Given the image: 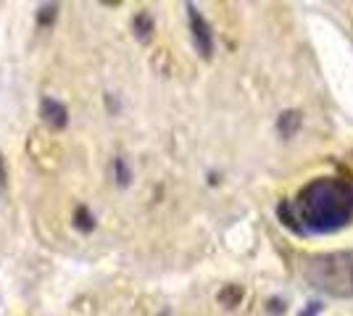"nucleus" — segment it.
I'll list each match as a JSON object with an SVG mask.
<instances>
[{"label":"nucleus","instance_id":"1","mask_svg":"<svg viewBox=\"0 0 353 316\" xmlns=\"http://www.w3.org/2000/svg\"><path fill=\"white\" fill-rule=\"evenodd\" d=\"M293 203L295 235H332L353 219V180L322 177L301 190Z\"/></svg>","mask_w":353,"mask_h":316},{"label":"nucleus","instance_id":"2","mask_svg":"<svg viewBox=\"0 0 353 316\" xmlns=\"http://www.w3.org/2000/svg\"><path fill=\"white\" fill-rule=\"evenodd\" d=\"M303 274L311 287L335 298L353 295V256L351 253H330V256L309 258L303 264Z\"/></svg>","mask_w":353,"mask_h":316},{"label":"nucleus","instance_id":"3","mask_svg":"<svg viewBox=\"0 0 353 316\" xmlns=\"http://www.w3.org/2000/svg\"><path fill=\"white\" fill-rule=\"evenodd\" d=\"M188 21H190L192 43L198 48V53L203 59H211V53H214V34H211V27H208V21L203 19V14L192 3H188Z\"/></svg>","mask_w":353,"mask_h":316},{"label":"nucleus","instance_id":"4","mask_svg":"<svg viewBox=\"0 0 353 316\" xmlns=\"http://www.w3.org/2000/svg\"><path fill=\"white\" fill-rule=\"evenodd\" d=\"M40 116H43L45 124H50L53 129H63V127L69 124V111H66V105L59 103L56 98H43V103H40Z\"/></svg>","mask_w":353,"mask_h":316},{"label":"nucleus","instance_id":"5","mask_svg":"<svg viewBox=\"0 0 353 316\" xmlns=\"http://www.w3.org/2000/svg\"><path fill=\"white\" fill-rule=\"evenodd\" d=\"M301 124H303V116H301V111H282L280 119H277V132H280L285 140H290V137L298 135Z\"/></svg>","mask_w":353,"mask_h":316},{"label":"nucleus","instance_id":"6","mask_svg":"<svg viewBox=\"0 0 353 316\" xmlns=\"http://www.w3.org/2000/svg\"><path fill=\"white\" fill-rule=\"evenodd\" d=\"M74 227L79 229V232H92L95 229V213L88 209V206H79V209L74 211Z\"/></svg>","mask_w":353,"mask_h":316},{"label":"nucleus","instance_id":"7","mask_svg":"<svg viewBox=\"0 0 353 316\" xmlns=\"http://www.w3.org/2000/svg\"><path fill=\"white\" fill-rule=\"evenodd\" d=\"M111 174H114V182H117L119 187H127L130 180H132V171H130V166H127V161H124L121 156L114 158V164H111Z\"/></svg>","mask_w":353,"mask_h":316},{"label":"nucleus","instance_id":"8","mask_svg":"<svg viewBox=\"0 0 353 316\" xmlns=\"http://www.w3.org/2000/svg\"><path fill=\"white\" fill-rule=\"evenodd\" d=\"M132 32L137 40H148L150 37V32H153V19H150V14H137L132 21Z\"/></svg>","mask_w":353,"mask_h":316},{"label":"nucleus","instance_id":"9","mask_svg":"<svg viewBox=\"0 0 353 316\" xmlns=\"http://www.w3.org/2000/svg\"><path fill=\"white\" fill-rule=\"evenodd\" d=\"M219 301L227 306V308H235L237 303L243 301V287H237V285H227L224 290L219 293Z\"/></svg>","mask_w":353,"mask_h":316},{"label":"nucleus","instance_id":"10","mask_svg":"<svg viewBox=\"0 0 353 316\" xmlns=\"http://www.w3.org/2000/svg\"><path fill=\"white\" fill-rule=\"evenodd\" d=\"M56 16H59V6H56V3L40 6V11H37V24H40V27H50V24L56 21Z\"/></svg>","mask_w":353,"mask_h":316},{"label":"nucleus","instance_id":"11","mask_svg":"<svg viewBox=\"0 0 353 316\" xmlns=\"http://www.w3.org/2000/svg\"><path fill=\"white\" fill-rule=\"evenodd\" d=\"M266 311H269V314H274V316L285 314V303H282L280 298H272V301H269V306H266Z\"/></svg>","mask_w":353,"mask_h":316},{"label":"nucleus","instance_id":"12","mask_svg":"<svg viewBox=\"0 0 353 316\" xmlns=\"http://www.w3.org/2000/svg\"><path fill=\"white\" fill-rule=\"evenodd\" d=\"M309 306H311V308H303L298 316H316L319 311H322V303H309Z\"/></svg>","mask_w":353,"mask_h":316},{"label":"nucleus","instance_id":"13","mask_svg":"<svg viewBox=\"0 0 353 316\" xmlns=\"http://www.w3.org/2000/svg\"><path fill=\"white\" fill-rule=\"evenodd\" d=\"M163 316H166V314H163Z\"/></svg>","mask_w":353,"mask_h":316}]
</instances>
